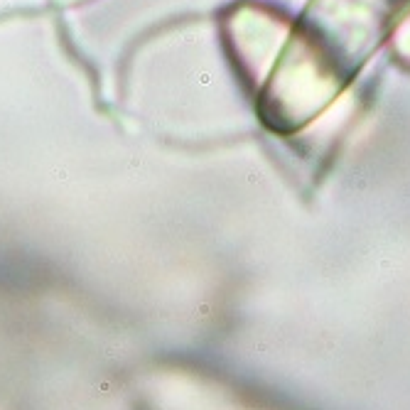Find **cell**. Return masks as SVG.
Here are the masks:
<instances>
[{
	"label": "cell",
	"instance_id": "1",
	"mask_svg": "<svg viewBox=\"0 0 410 410\" xmlns=\"http://www.w3.org/2000/svg\"><path fill=\"white\" fill-rule=\"evenodd\" d=\"M410 0H309L263 88L273 128H302L337 98L390 37Z\"/></svg>",
	"mask_w": 410,
	"mask_h": 410
},
{
	"label": "cell",
	"instance_id": "2",
	"mask_svg": "<svg viewBox=\"0 0 410 410\" xmlns=\"http://www.w3.org/2000/svg\"><path fill=\"white\" fill-rule=\"evenodd\" d=\"M54 3H59V5H71V3H84V0H54Z\"/></svg>",
	"mask_w": 410,
	"mask_h": 410
}]
</instances>
